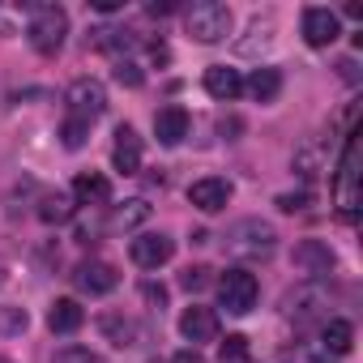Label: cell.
<instances>
[{"label":"cell","instance_id":"cell-13","mask_svg":"<svg viewBox=\"0 0 363 363\" xmlns=\"http://www.w3.org/2000/svg\"><path fill=\"white\" fill-rule=\"evenodd\" d=\"M111 201V179L99 171H82L73 179V206H107Z\"/></svg>","mask_w":363,"mask_h":363},{"label":"cell","instance_id":"cell-33","mask_svg":"<svg viewBox=\"0 0 363 363\" xmlns=\"http://www.w3.org/2000/svg\"><path fill=\"white\" fill-rule=\"evenodd\" d=\"M171 363H201V359H197V354H189V350H184V354H175V359H171Z\"/></svg>","mask_w":363,"mask_h":363},{"label":"cell","instance_id":"cell-19","mask_svg":"<svg viewBox=\"0 0 363 363\" xmlns=\"http://www.w3.org/2000/svg\"><path fill=\"white\" fill-rule=\"evenodd\" d=\"M320 346L333 350V354H346V350L354 346V325L342 320V316H329V320L320 325Z\"/></svg>","mask_w":363,"mask_h":363},{"label":"cell","instance_id":"cell-32","mask_svg":"<svg viewBox=\"0 0 363 363\" xmlns=\"http://www.w3.org/2000/svg\"><path fill=\"white\" fill-rule=\"evenodd\" d=\"M145 299H158V303H162V299H167V291H162V286H150V282H145Z\"/></svg>","mask_w":363,"mask_h":363},{"label":"cell","instance_id":"cell-28","mask_svg":"<svg viewBox=\"0 0 363 363\" xmlns=\"http://www.w3.org/2000/svg\"><path fill=\"white\" fill-rule=\"evenodd\" d=\"M244 354H252V350H248V337H244V333H231V337L223 342V354H218V363H223V359H244Z\"/></svg>","mask_w":363,"mask_h":363},{"label":"cell","instance_id":"cell-31","mask_svg":"<svg viewBox=\"0 0 363 363\" xmlns=\"http://www.w3.org/2000/svg\"><path fill=\"white\" fill-rule=\"evenodd\" d=\"M308 201H312L308 193H282V197H278V210H282V214H299Z\"/></svg>","mask_w":363,"mask_h":363},{"label":"cell","instance_id":"cell-7","mask_svg":"<svg viewBox=\"0 0 363 363\" xmlns=\"http://www.w3.org/2000/svg\"><path fill=\"white\" fill-rule=\"evenodd\" d=\"M73 286H77L82 295H111V291L120 286V274H116V265H107V261H82V265L73 269Z\"/></svg>","mask_w":363,"mask_h":363},{"label":"cell","instance_id":"cell-23","mask_svg":"<svg viewBox=\"0 0 363 363\" xmlns=\"http://www.w3.org/2000/svg\"><path fill=\"white\" fill-rule=\"evenodd\" d=\"M145 218H150V206L137 197V201H124V210L111 214V227H137V223H145Z\"/></svg>","mask_w":363,"mask_h":363},{"label":"cell","instance_id":"cell-2","mask_svg":"<svg viewBox=\"0 0 363 363\" xmlns=\"http://www.w3.org/2000/svg\"><path fill=\"white\" fill-rule=\"evenodd\" d=\"M333 197H337V214L346 223L359 218V133L346 137L342 162H337V179H333Z\"/></svg>","mask_w":363,"mask_h":363},{"label":"cell","instance_id":"cell-8","mask_svg":"<svg viewBox=\"0 0 363 363\" xmlns=\"http://www.w3.org/2000/svg\"><path fill=\"white\" fill-rule=\"evenodd\" d=\"M171 252H175V244H171L162 231H158V235H137V240L128 244V257H133V265H141V269H158V265H167Z\"/></svg>","mask_w":363,"mask_h":363},{"label":"cell","instance_id":"cell-29","mask_svg":"<svg viewBox=\"0 0 363 363\" xmlns=\"http://www.w3.org/2000/svg\"><path fill=\"white\" fill-rule=\"evenodd\" d=\"M210 282V269L206 265H193V269H184V278H179V286H184V291H201Z\"/></svg>","mask_w":363,"mask_h":363},{"label":"cell","instance_id":"cell-10","mask_svg":"<svg viewBox=\"0 0 363 363\" xmlns=\"http://www.w3.org/2000/svg\"><path fill=\"white\" fill-rule=\"evenodd\" d=\"M189 201L201 214H218L231 201V184H227V179H218V175H206V179H197V184L189 189Z\"/></svg>","mask_w":363,"mask_h":363},{"label":"cell","instance_id":"cell-21","mask_svg":"<svg viewBox=\"0 0 363 363\" xmlns=\"http://www.w3.org/2000/svg\"><path fill=\"white\" fill-rule=\"evenodd\" d=\"M39 218H43L48 227H60V223H69V218H73V201H69V197H60V193H52V197H43V201H39Z\"/></svg>","mask_w":363,"mask_h":363},{"label":"cell","instance_id":"cell-12","mask_svg":"<svg viewBox=\"0 0 363 363\" xmlns=\"http://www.w3.org/2000/svg\"><path fill=\"white\" fill-rule=\"evenodd\" d=\"M111 167H116V171H124V175H137V171H141V137H137L128 124H120V128H116Z\"/></svg>","mask_w":363,"mask_h":363},{"label":"cell","instance_id":"cell-25","mask_svg":"<svg viewBox=\"0 0 363 363\" xmlns=\"http://www.w3.org/2000/svg\"><path fill=\"white\" fill-rule=\"evenodd\" d=\"M60 137H65V145H69V150H82V145H86V137H90V124L69 116V120L60 124Z\"/></svg>","mask_w":363,"mask_h":363},{"label":"cell","instance_id":"cell-36","mask_svg":"<svg viewBox=\"0 0 363 363\" xmlns=\"http://www.w3.org/2000/svg\"><path fill=\"white\" fill-rule=\"evenodd\" d=\"M0 282H5V274H0Z\"/></svg>","mask_w":363,"mask_h":363},{"label":"cell","instance_id":"cell-11","mask_svg":"<svg viewBox=\"0 0 363 363\" xmlns=\"http://www.w3.org/2000/svg\"><path fill=\"white\" fill-rule=\"evenodd\" d=\"M337 35H342L337 13H329V9H303V39H308V48H329Z\"/></svg>","mask_w":363,"mask_h":363},{"label":"cell","instance_id":"cell-26","mask_svg":"<svg viewBox=\"0 0 363 363\" xmlns=\"http://www.w3.org/2000/svg\"><path fill=\"white\" fill-rule=\"evenodd\" d=\"M116 82H120V86H128V90H137V86L145 82V73H141L133 60H116Z\"/></svg>","mask_w":363,"mask_h":363},{"label":"cell","instance_id":"cell-14","mask_svg":"<svg viewBox=\"0 0 363 363\" xmlns=\"http://www.w3.org/2000/svg\"><path fill=\"white\" fill-rule=\"evenodd\" d=\"M189 128H193V120H189L184 107H162V111L154 116V137H158L162 145H179V141L189 137Z\"/></svg>","mask_w":363,"mask_h":363},{"label":"cell","instance_id":"cell-17","mask_svg":"<svg viewBox=\"0 0 363 363\" xmlns=\"http://www.w3.org/2000/svg\"><path fill=\"white\" fill-rule=\"evenodd\" d=\"M82 325H86V312H82L77 299H56L52 303V312H48V329L52 333H77Z\"/></svg>","mask_w":363,"mask_h":363},{"label":"cell","instance_id":"cell-3","mask_svg":"<svg viewBox=\"0 0 363 363\" xmlns=\"http://www.w3.org/2000/svg\"><path fill=\"white\" fill-rule=\"evenodd\" d=\"M184 30L197 43H218L231 35V9L218 5V0H197V5L184 13Z\"/></svg>","mask_w":363,"mask_h":363},{"label":"cell","instance_id":"cell-24","mask_svg":"<svg viewBox=\"0 0 363 363\" xmlns=\"http://www.w3.org/2000/svg\"><path fill=\"white\" fill-rule=\"evenodd\" d=\"M30 325V316H26V308H0V337H13V333H22Z\"/></svg>","mask_w":363,"mask_h":363},{"label":"cell","instance_id":"cell-16","mask_svg":"<svg viewBox=\"0 0 363 363\" xmlns=\"http://www.w3.org/2000/svg\"><path fill=\"white\" fill-rule=\"evenodd\" d=\"M295 265L303 274H329L333 269V252L320 240H303V244H295Z\"/></svg>","mask_w":363,"mask_h":363},{"label":"cell","instance_id":"cell-4","mask_svg":"<svg viewBox=\"0 0 363 363\" xmlns=\"http://www.w3.org/2000/svg\"><path fill=\"white\" fill-rule=\"evenodd\" d=\"M26 35H30V48L39 56H56L65 48V35H69V13L56 9V5H43V9H35Z\"/></svg>","mask_w":363,"mask_h":363},{"label":"cell","instance_id":"cell-18","mask_svg":"<svg viewBox=\"0 0 363 363\" xmlns=\"http://www.w3.org/2000/svg\"><path fill=\"white\" fill-rule=\"evenodd\" d=\"M320 308H325V291L320 286H303V291L286 295V316L291 320H312V316H320Z\"/></svg>","mask_w":363,"mask_h":363},{"label":"cell","instance_id":"cell-20","mask_svg":"<svg viewBox=\"0 0 363 363\" xmlns=\"http://www.w3.org/2000/svg\"><path fill=\"white\" fill-rule=\"evenodd\" d=\"M244 86H248V94H252L257 103H274V99L282 94V73H278V69H257Z\"/></svg>","mask_w":363,"mask_h":363},{"label":"cell","instance_id":"cell-27","mask_svg":"<svg viewBox=\"0 0 363 363\" xmlns=\"http://www.w3.org/2000/svg\"><path fill=\"white\" fill-rule=\"evenodd\" d=\"M52 363H103V359L94 350H86V346H65V350H56Z\"/></svg>","mask_w":363,"mask_h":363},{"label":"cell","instance_id":"cell-5","mask_svg":"<svg viewBox=\"0 0 363 363\" xmlns=\"http://www.w3.org/2000/svg\"><path fill=\"white\" fill-rule=\"evenodd\" d=\"M257 295H261V286H257V274H248V269H227L223 278H218V303L231 312V316H244V312H252L257 308Z\"/></svg>","mask_w":363,"mask_h":363},{"label":"cell","instance_id":"cell-15","mask_svg":"<svg viewBox=\"0 0 363 363\" xmlns=\"http://www.w3.org/2000/svg\"><path fill=\"white\" fill-rule=\"evenodd\" d=\"M206 94H214V99H223V103L240 99V94H244V77H240V69H231V65H214V69H206Z\"/></svg>","mask_w":363,"mask_h":363},{"label":"cell","instance_id":"cell-6","mask_svg":"<svg viewBox=\"0 0 363 363\" xmlns=\"http://www.w3.org/2000/svg\"><path fill=\"white\" fill-rule=\"evenodd\" d=\"M65 103H69V116H73V120L94 124V120L107 111V86L94 82V77H77V82L65 90Z\"/></svg>","mask_w":363,"mask_h":363},{"label":"cell","instance_id":"cell-34","mask_svg":"<svg viewBox=\"0 0 363 363\" xmlns=\"http://www.w3.org/2000/svg\"><path fill=\"white\" fill-rule=\"evenodd\" d=\"M223 363H252V354H244V359H223Z\"/></svg>","mask_w":363,"mask_h":363},{"label":"cell","instance_id":"cell-9","mask_svg":"<svg viewBox=\"0 0 363 363\" xmlns=\"http://www.w3.org/2000/svg\"><path fill=\"white\" fill-rule=\"evenodd\" d=\"M179 333H184L193 346L197 342H214L218 337V312L214 308H201V303L184 308V312H179Z\"/></svg>","mask_w":363,"mask_h":363},{"label":"cell","instance_id":"cell-22","mask_svg":"<svg viewBox=\"0 0 363 363\" xmlns=\"http://www.w3.org/2000/svg\"><path fill=\"white\" fill-rule=\"evenodd\" d=\"M99 329H103L116 346H133V337H137V325H133V320H120V316H103Z\"/></svg>","mask_w":363,"mask_h":363},{"label":"cell","instance_id":"cell-1","mask_svg":"<svg viewBox=\"0 0 363 363\" xmlns=\"http://www.w3.org/2000/svg\"><path fill=\"white\" fill-rule=\"evenodd\" d=\"M227 252L240 257V261H269V257L278 252V235H274L269 223L244 218V223H235V227L227 231Z\"/></svg>","mask_w":363,"mask_h":363},{"label":"cell","instance_id":"cell-30","mask_svg":"<svg viewBox=\"0 0 363 363\" xmlns=\"http://www.w3.org/2000/svg\"><path fill=\"white\" fill-rule=\"evenodd\" d=\"M295 171H303V175H316V171H320V154H316V145L299 150V158H295Z\"/></svg>","mask_w":363,"mask_h":363},{"label":"cell","instance_id":"cell-35","mask_svg":"<svg viewBox=\"0 0 363 363\" xmlns=\"http://www.w3.org/2000/svg\"><path fill=\"white\" fill-rule=\"evenodd\" d=\"M0 363H13V359H5V354H0Z\"/></svg>","mask_w":363,"mask_h":363}]
</instances>
